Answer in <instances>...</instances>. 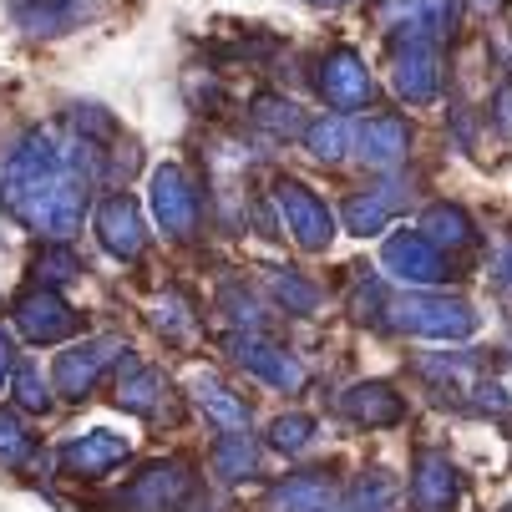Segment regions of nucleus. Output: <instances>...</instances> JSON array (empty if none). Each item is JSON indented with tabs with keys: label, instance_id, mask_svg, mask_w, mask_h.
Here are the masks:
<instances>
[{
	"label": "nucleus",
	"instance_id": "nucleus-1",
	"mask_svg": "<svg viewBox=\"0 0 512 512\" xmlns=\"http://www.w3.org/2000/svg\"><path fill=\"white\" fill-rule=\"evenodd\" d=\"M107 178L102 142L56 137L46 127L26 132L0 173V208L41 239H71L92 208V188Z\"/></svg>",
	"mask_w": 512,
	"mask_h": 512
},
{
	"label": "nucleus",
	"instance_id": "nucleus-2",
	"mask_svg": "<svg viewBox=\"0 0 512 512\" xmlns=\"http://www.w3.org/2000/svg\"><path fill=\"white\" fill-rule=\"evenodd\" d=\"M386 325L421 340H467L477 330V310L447 295H401L386 305Z\"/></svg>",
	"mask_w": 512,
	"mask_h": 512
},
{
	"label": "nucleus",
	"instance_id": "nucleus-3",
	"mask_svg": "<svg viewBox=\"0 0 512 512\" xmlns=\"http://www.w3.org/2000/svg\"><path fill=\"white\" fill-rule=\"evenodd\" d=\"M188 497H193V472H188V462L168 457V462H148V467H142L112 497V507L117 512H183Z\"/></svg>",
	"mask_w": 512,
	"mask_h": 512
},
{
	"label": "nucleus",
	"instance_id": "nucleus-4",
	"mask_svg": "<svg viewBox=\"0 0 512 512\" xmlns=\"http://www.w3.org/2000/svg\"><path fill=\"white\" fill-rule=\"evenodd\" d=\"M274 208H279V224L289 229L305 254H325L335 239V213L320 193H310L300 178H279L274 183Z\"/></svg>",
	"mask_w": 512,
	"mask_h": 512
},
{
	"label": "nucleus",
	"instance_id": "nucleus-5",
	"mask_svg": "<svg viewBox=\"0 0 512 512\" xmlns=\"http://www.w3.org/2000/svg\"><path fill=\"white\" fill-rule=\"evenodd\" d=\"M462 0H376V26L396 41H452Z\"/></svg>",
	"mask_w": 512,
	"mask_h": 512
},
{
	"label": "nucleus",
	"instance_id": "nucleus-6",
	"mask_svg": "<svg viewBox=\"0 0 512 512\" xmlns=\"http://www.w3.org/2000/svg\"><path fill=\"white\" fill-rule=\"evenodd\" d=\"M122 355H127V340H122V335H92V340H77L71 350L56 355V371H51L56 396H66V401H87L92 386L102 381V371H107L112 360H122Z\"/></svg>",
	"mask_w": 512,
	"mask_h": 512
},
{
	"label": "nucleus",
	"instance_id": "nucleus-7",
	"mask_svg": "<svg viewBox=\"0 0 512 512\" xmlns=\"http://www.w3.org/2000/svg\"><path fill=\"white\" fill-rule=\"evenodd\" d=\"M224 350H229V360L239 365L244 376L264 381L269 391H300V386H305V365L289 355L284 345L264 340L259 330H234V335L224 340Z\"/></svg>",
	"mask_w": 512,
	"mask_h": 512
},
{
	"label": "nucleus",
	"instance_id": "nucleus-8",
	"mask_svg": "<svg viewBox=\"0 0 512 512\" xmlns=\"http://www.w3.org/2000/svg\"><path fill=\"white\" fill-rule=\"evenodd\" d=\"M381 269H386L391 279H401V284H416V289L442 284V279L452 274V269H447V249H436L421 229L391 234V239L381 244Z\"/></svg>",
	"mask_w": 512,
	"mask_h": 512
},
{
	"label": "nucleus",
	"instance_id": "nucleus-9",
	"mask_svg": "<svg viewBox=\"0 0 512 512\" xmlns=\"http://www.w3.org/2000/svg\"><path fill=\"white\" fill-rule=\"evenodd\" d=\"M315 87L335 112H360V107H371V66H365L355 46H335L320 56Z\"/></svg>",
	"mask_w": 512,
	"mask_h": 512
},
{
	"label": "nucleus",
	"instance_id": "nucleus-10",
	"mask_svg": "<svg viewBox=\"0 0 512 512\" xmlns=\"http://www.w3.org/2000/svg\"><path fill=\"white\" fill-rule=\"evenodd\" d=\"M11 320H16V330H21L31 345H61V340H71V335L82 330L77 310H71L51 284L26 289V295L16 300V310H11Z\"/></svg>",
	"mask_w": 512,
	"mask_h": 512
},
{
	"label": "nucleus",
	"instance_id": "nucleus-11",
	"mask_svg": "<svg viewBox=\"0 0 512 512\" xmlns=\"http://www.w3.org/2000/svg\"><path fill=\"white\" fill-rule=\"evenodd\" d=\"M148 198H153L158 229H163L168 239H193V234H198V188H193V178H188L178 163H163V168L153 173Z\"/></svg>",
	"mask_w": 512,
	"mask_h": 512
},
{
	"label": "nucleus",
	"instance_id": "nucleus-12",
	"mask_svg": "<svg viewBox=\"0 0 512 512\" xmlns=\"http://www.w3.org/2000/svg\"><path fill=\"white\" fill-rule=\"evenodd\" d=\"M391 87L411 107H431L442 97V51L436 41H401L391 61Z\"/></svg>",
	"mask_w": 512,
	"mask_h": 512
},
{
	"label": "nucleus",
	"instance_id": "nucleus-13",
	"mask_svg": "<svg viewBox=\"0 0 512 512\" xmlns=\"http://www.w3.org/2000/svg\"><path fill=\"white\" fill-rule=\"evenodd\" d=\"M127 457H132V442L117 431H82V436H71V442H61V452H56L61 472L77 477V482H97V477L117 472Z\"/></svg>",
	"mask_w": 512,
	"mask_h": 512
},
{
	"label": "nucleus",
	"instance_id": "nucleus-14",
	"mask_svg": "<svg viewBox=\"0 0 512 512\" xmlns=\"http://www.w3.org/2000/svg\"><path fill=\"white\" fill-rule=\"evenodd\" d=\"M97 239L122 264H137L148 254V229H142V208H137L132 193H107L97 203Z\"/></svg>",
	"mask_w": 512,
	"mask_h": 512
},
{
	"label": "nucleus",
	"instance_id": "nucleus-15",
	"mask_svg": "<svg viewBox=\"0 0 512 512\" xmlns=\"http://www.w3.org/2000/svg\"><path fill=\"white\" fill-rule=\"evenodd\" d=\"M97 11V0H11V21L31 41H56L66 31H77Z\"/></svg>",
	"mask_w": 512,
	"mask_h": 512
},
{
	"label": "nucleus",
	"instance_id": "nucleus-16",
	"mask_svg": "<svg viewBox=\"0 0 512 512\" xmlns=\"http://www.w3.org/2000/svg\"><path fill=\"white\" fill-rule=\"evenodd\" d=\"M406 208H411V188H406L401 178H386V183L365 188V193H355V198L345 203V229L360 234V239H371V234L391 229V218L406 213Z\"/></svg>",
	"mask_w": 512,
	"mask_h": 512
},
{
	"label": "nucleus",
	"instance_id": "nucleus-17",
	"mask_svg": "<svg viewBox=\"0 0 512 512\" xmlns=\"http://www.w3.org/2000/svg\"><path fill=\"white\" fill-rule=\"evenodd\" d=\"M406 153H411V127H406V117L381 112V117H365V122L355 127V158H360L365 168H396V163H406Z\"/></svg>",
	"mask_w": 512,
	"mask_h": 512
},
{
	"label": "nucleus",
	"instance_id": "nucleus-18",
	"mask_svg": "<svg viewBox=\"0 0 512 512\" xmlns=\"http://www.w3.org/2000/svg\"><path fill=\"white\" fill-rule=\"evenodd\" d=\"M163 396H168V381H163V371H153L148 360H137L132 350L117 360V391H112V401L122 406V411H132V416H158L163 411Z\"/></svg>",
	"mask_w": 512,
	"mask_h": 512
},
{
	"label": "nucleus",
	"instance_id": "nucleus-19",
	"mask_svg": "<svg viewBox=\"0 0 512 512\" xmlns=\"http://www.w3.org/2000/svg\"><path fill=\"white\" fill-rule=\"evenodd\" d=\"M335 507V477L330 472H289L269 487L264 512H330Z\"/></svg>",
	"mask_w": 512,
	"mask_h": 512
},
{
	"label": "nucleus",
	"instance_id": "nucleus-20",
	"mask_svg": "<svg viewBox=\"0 0 512 512\" xmlns=\"http://www.w3.org/2000/svg\"><path fill=\"white\" fill-rule=\"evenodd\" d=\"M335 406H340V416H350L355 426H401V421H406V401H401L391 386H381V381L345 386V391L335 396Z\"/></svg>",
	"mask_w": 512,
	"mask_h": 512
},
{
	"label": "nucleus",
	"instance_id": "nucleus-21",
	"mask_svg": "<svg viewBox=\"0 0 512 512\" xmlns=\"http://www.w3.org/2000/svg\"><path fill=\"white\" fill-rule=\"evenodd\" d=\"M457 497V467L442 452H421L411 467V507L416 512H447Z\"/></svg>",
	"mask_w": 512,
	"mask_h": 512
},
{
	"label": "nucleus",
	"instance_id": "nucleus-22",
	"mask_svg": "<svg viewBox=\"0 0 512 512\" xmlns=\"http://www.w3.org/2000/svg\"><path fill=\"white\" fill-rule=\"evenodd\" d=\"M188 396H193V406L218 426V431H249V406H244V396H234L218 376H193V386H188Z\"/></svg>",
	"mask_w": 512,
	"mask_h": 512
},
{
	"label": "nucleus",
	"instance_id": "nucleus-23",
	"mask_svg": "<svg viewBox=\"0 0 512 512\" xmlns=\"http://www.w3.org/2000/svg\"><path fill=\"white\" fill-rule=\"evenodd\" d=\"M213 472L224 482H249L259 477V442L249 431H224L213 442Z\"/></svg>",
	"mask_w": 512,
	"mask_h": 512
},
{
	"label": "nucleus",
	"instance_id": "nucleus-24",
	"mask_svg": "<svg viewBox=\"0 0 512 512\" xmlns=\"http://www.w3.org/2000/svg\"><path fill=\"white\" fill-rule=\"evenodd\" d=\"M421 234L436 244V249H467V244H477V229H472V218L457 208V203H431L426 213H421Z\"/></svg>",
	"mask_w": 512,
	"mask_h": 512
},
{
	"label": "nucleus",
	"instance_id": "nucleus-25",
	"mask_svg": "<svg viewBox=\"0 0 512 512\" xmlns=\"http://www.w3.org/2000/svg\"><path fill=\"white\" fill-rule=\"evenodd\" d=\"M421 376L436 386V391H472L482 376H477V355H467V350H442V355H421Z\"/></svg>",
	"mask_w": 512,
	"mask_h": 512
},
{
	"label": "nucleus",
	"instance_id": "nucleus-26",
	"mask_svg": "<svg viewBox=\"0 0 512 512\" xmlns=\"http://www.w3.org/2000/svg\"><path fill=\"white\" fill-rule=\"evenodd\" d=\"M350 148H355V127H350V117H345V112L320 117V122H310V127H305V153H310L315 163H340Z\"/></svg>",
	"mask_w": 512,
	"mask_h": 512
},
{
	"label": "nucleus",
	"instance_id": "nucleus-27",
	"mask_svg": "<svg viewBox=\"0 0 512 512\" xmlns=\"http://www.w3.org/2000/svg\"><path fill=\"white\" fill-rule=\"evenodd\" d=\"M264 284H269L274 305H284L289 315H315V310H320V289H315L305 274H295V269H269Z\"/></svg>",
	"mask_w": 512,
	"mask_h": 512
},
{
	"label": "nucleus",
	"instance_id": "nucleus-28",
	"mask_svg": "<svg viewBox=\"0 0 512 512\" xmlns=\"http://www.w3.org/2000/svg\"><path fill=\"white\" fill-rule=\"evenodd\" d=\"M249 117H254V127L259 132H269V137H305V112L289 102V97H259L254 107H249Z\"/></svg>",
	"mask_w": 512,
	"mask_h": 512
},
{
	"label": "nucleus",
	"instance_id": "nucleus-29",
	"mask_svg": "<svg viewBox=\"0 0 512 512\" xmlns=\"http://www.w3.org/2000/svg\"><path fill=\"white\" fill-rule=\"evenodd\" d=\"M391 502H396V482L376 467V472H365V477L350 487V497H345L340 507H330V512H391Z\"/></svg>",
	"mask_w": 512,
	"mask_h": 512
},
{
	"label": "nucleus",
	"instance_id": "nucleus-30",
	"mask_svg": "<svg viewBox=\"0 0 512 512\" xmlns=\"http://www.w3.org/2000/svg\"><path fill=\"white\" fill-rule=\"evenodd\" d=\"M153 325H158L168 340H188V335L198 330V315H193V305H188L183 289H163L158 310H153Z\"/></svg>",
	"mask_w": 512,
	"mask_h": 512
},
{
	"label": "nucleus",
	"instance_id": "nucleus-31",
	"mask_svg": "<svg viewBox=\"0 0 512 512\" xmlns=\"http://www.w3.org/2000/svg\"><path fill=\"white\" fill-rule=\"evenodd\" d=\"M269 447L284 452V457H295V452L315 447V416H305V411H284V416H274V426H269Z\"/></svg>",
	"mask_w": 512,
	"mask_h": 512
},
{
	"label": "nucleus",
	"instance_id": "nucleus-32",
	"mask_svg": "<svg viewBox=\"0 0 512 512\" xmlns=\"http://www.w3.org/2000/svg\"><path fill=\"white\" fill-rule=\"evenodd\" d=\"M31 269H36V279H41V284H51V289H56V284H66V279H77V274H82V259L71 254V244H66V239H51V244H41V254H36V264H31Z\"/></svg>",
	"mask_w": 512,
	"mask_h": 512
},
{
	"label": "nucleus",
	"instance_id": "nucleus-33",
	"mask_svg": "<svg viewBox=\"0 0 512 512\" xmlns=\"http://www.w3.org/2000/svg\"><path fill=\"white\" fill-rule=\"evenodd\" d=\"M36 462V436L21 426V416L0 411V467H31Z\"/></svg>",
	"mask_w": 512,
	"mask_h": 512
},
{
	"label": "nucleus",
	"instance_id": "nucleus-34",
	"mask_svg": "<svg viewBox=\"0 0 512 512\" xmlns=\"http://www.w3.org/2000/svg\"><path fill=\"white\" fill-rule=\"evenodd\" d=\"M11 386H16V406L31 411V416H46V411L56 406V396H51L56 386H46L31 365H16V381H11Z\"/></svg>",
	"mask_w": 512,
	"mask_h": 512
},
{
	"label": "nucleus",
	"instance_id": "nucleus-35",
	"mask_svg": "<svg viewBox=\"0 0 512 512\" xmlns=\"http://www.w3.org/2000/svg\"><path fill=\"white\" fill-rule=\"evenodd\" d=\"M218 305L229 310V320L239 325V330H264V315H259V300L249 295V289H239L234 279L218 289Z\"/></svg>",
	"mask_w": 512,
	"mask_h": 512
},
{
	"label": "nucleus",
	"instance_id": "nucleus-36",
	"mask_svg": "<svg viewBox=\"0 0 512 512\" xmlns=\"http://www.w3.org/2000/svg\"><path fill=\"white\" fill-rule=\"evenodd\" d=\"M71 127H77V137H92V142H112L117 137V122L97 102H77V107H71Z\"/></svg>",
	"mask_w": 512,
	"mask_h": 512
},
{
	"label": "nucleus",
	"instance_id": "nucleus-37",
	"mask_svg": "<svg viewBox=\"0 0 512 512\" xmlns=\"http://www.w3.org/2000/svg\"><path fill=\"white\" fill-rule=\"evenodd\" d=\"M472 406L477 411H512V396H507L502 381H477L472 386Z\"/></svg>",
	"mask_w": 512,
	"mask_h": 512
},
{
	"label": "nucleus",
	"instance_id": "nucleus-38",
	"mask_svg": "<svg viewBox=\"0 0 512 512\" xmlns=\"http://www.w3.org/2000/svg\"><path fill=\"white\" fill-rule=\"evenodd\" d=\"M16 381V340H11V330L0 325V391H6Z\"/></svg>",
	"mask_w": 512,
	"mask_h": 512
},
{
	"label": "nucleus",
	"instance_id": "nucleus-39",
	"mask_svg": "<svg viewBox=\"0 0 512 512\" xmlns=\"http://www.w3.org/2000/svg\"><path fill=\"white\" fill-rule=\"evenodd\" d=\"M497 284L512 289V249H502V259H497Z\"/></svg>",
	"mask_w": 512,
	"mask_h": 512
},
{
	"label": "nucleus",
	"instance_id": "nucleus-40",
	"mask_svg": "<svg viewBox=\"0 0 512 512\" xmlns=\"http://www.w3.org/2000/svg\"><path fill=\"white\" fill-rule=\"evenodd\" d=\"M502 6H507V0H472V11H477V16H497Z\"/></svg>",
	"mask_w": 512,
	"mask_h": 512
},
{
	"label": "nucleus",
	"instance_id": "nucleus-41",
	"mask_svg": "<svg viewBox=\"0 0 512 512\" xmlns=\"http://www.w3.org/2000/svg\"><path fill=\"white\" fill-rule=\"evenodd\" d=\"M310 6H325V11H335V6H345V0H310Z\"/></svg>",
	"mask_w": 512,
	"mask_h": 512
},
{
	"label": "nucleus",
	"instance_id": "nucleus-42",
	"mask_svg": "<svg viewBox=\"0 0 512 512\" xmlns=\"http://www.w3.org/2000/svg\"><path fill=\"white\" fill-rule=\"evenodd\" d=\"M208 512H229V507H218V502H208Z\"/></svg>",
	"mask_w": 512,
	"mask_h": 512
}]
</instances>
